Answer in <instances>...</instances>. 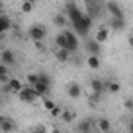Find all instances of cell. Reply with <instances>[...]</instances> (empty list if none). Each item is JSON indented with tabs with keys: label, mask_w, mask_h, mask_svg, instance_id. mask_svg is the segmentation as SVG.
<instances>
[{
	"label": "cell",
	"mask_w": 133,
	"mask_h": 133,
	"mask_svg": "<svg viewBox=\"0 0 133 133\" xmlns=\"http://www.w3.org/2000/svg\"><path fill=\"white\" fill-rule=\"evenodd\" d=\"M19 98H20V101H23V102L31 104V102H34L39 96H37V93H36V90H34L33 87L28 85V87H23V88L19 91Z\"/></svg>",
	"instance_id": "1"
},
{
	"label": "cell",
	"mask_w": 133,
	"mask_h": 133,
	"mask_svg": "<svg viewBox=\"0 0 133 133\" xmlns=\"http://www.w3.org/2000/svg\"><path fill=\"white\" fill-rule=\"evenodd\" d=\"M45 36H46V28H45L43 25H40V23H36V25H33V26L30 28V37L33 39L34 42L43 40Z\"/></svg>",
	"instance_id": "2"
},
{
	"label": "cell",
	"mask_w": 133,
	"mask_h": 133,
	"mask_svg": "<svg viewBox=\"0 0 133 133\" xmlns=\"http://www.w3.org/2000/svg\"><path fill=\"white\" fill-rule=\"evenodd\" d=\"M82 16H84L82 11H81L73 2H68V3H66V19H68L70 22H76V20H79Z\"/></svg>",
	"instance_id": "3"
},
{
	"label": "cell",
	"mask_w": 133,
	"mask_h": 133,
	"mask_svg": "<svg viewBox=\"0 0 133 133\" xmlns=\"http://www.w3.org/2000/svg\"><path fill=\"white\" fill-rule=\"evenodd\" d=\"M105 8H107V11H108L115 19H124V12H122V9L119 8V5H118L116 2L108 0V2L105 3Z\"/></svg>",
	"instance_id": "4"
},
{
	"label": "cell",
	"mask_w": 133,
	"mask_h": 133,
	"mask_svg": "<svg viewBox=\"0 0 133 133\" xmlns=\"http://www.w3.org/2000/svg\"><path fill=\"white\" fill-rule=\"evenodd\" d=\"M66 93H68V96H70L71 99H77V98H81V95H82V88H81V85H79L77 82H71V84L66 87Z\"/></svg>",
	"instance_id": "5"
},
{
	"label": "cell",
	"mask_w": 133,
	"mask_h": 133,
	"mask_svg": "<svg viewBox=\"0 0 133 133\" xmlns=\"http://www.w3.org/2000/svg\"><path fill=\"white\" fill-rule=\"evenodd\" d=\"M71 25H73L74 31L79 34L81 37H87V34H88V31H90V28H87V26L84 25V22H82V17H81L79 20H76V22H71Z\"/></svg>",
	"instance_id": "6"
},
{
	"label": "cell",
	"mask_w": 133,
	"mask_h": 133,
	"mask_svg": "<svg viewBox=\"0 0 133 133\" xmlns=\"http://www.w3.org/2000/svg\"><path fill=\"white\" fill-rule=\"evenodd\" d=\"M64 34H65L66 42H68V50H70V53H71V51H76V50H77V45H79L76 34L73 33V31H65Z\"/></svg>",
	"instance_id": "7"
},
{
	"label": "cell",
	"mask_w": 133,
	"mask_h": 133,
	"mask_svg": "<svg viewBox=\"0 0 133 133\" xmlns=\"http://www.w3.org/2000/svg\"><path fill=\"white\" fill-rule=\"evenodd\" d=\"M0 62L5 64V65H12L16 62V57H14V53L11 50H3L2 54H0Z\"/></svg>",
	"instance_id": "8"
},
{
	"label": "cell",
	"mask_w": 133,
	"mask_h": 133,
	"mask_svg": "<svg viewBox=\"0 0 133 133\" xmlns=\"http://www.w3.org/2000/svg\"><path fill=\"white\" fill-rule=\"evenodd\" d=\"M85 48H87V51H88L91 56H98V54H101V43L96 42V40H87Z\"/></svg>",
	"instance_id": "9"
},
{
	"label": "cell",
	"mask_w": 133,
	"mask_h": 133,
	"mask_svg": "<svg viewBox=\"0 0 133 133\" xmlns=\"http://www.w3.org/2000/svg\"><path fill=\"white\" fill-rule=\"evenodd\" d=\"M91 125H93L91 119H84V121H81V122L77 124L76 130L79 133H90L91 132Z\"/></svg>",
	"instance_id": "10"
},
{
	"label": "cell",
	"mask_w": 133,
	"mask_h": 133,
	"mask_svg": "<svg viewBox=\"0 0 133 133\" xmlns=\"http://www.w3.org/2000/svg\"><path fill=\"white\" fill-rule=\"evenodd\" d=\"M90 87H91V91H95V93H104L105 91V87H104V81H101V79H91L90 81Z\"/></svg>",
	"instance_id": "11"
},
{
	"label": "cell",
	"mask_w": 133,
	"mask_h": 133,
	"mask_svg": "<svg viewBox=\"0 0 133 133\" xmlns=\"http://www.w3.org/2000/svg\"><path fill=\"white\" fill-rule=\"evenodd\" d=\"M14 129H16V124H14L11 119L3 118V121H2V124H0V130L3 133H9V132H12Z\"/></svg>",
	"instance_id": "12"
},
{
	"label": "cell",
	"mask_w": 133,
	"mask_h": 133,
	"mask_svg": "<svg viewBox=\"0 0 133 133\" xmlns=\"http://www.w3.org/2000/svg\"><path fill=\"white\" fill-rule=\"evenodd\" d=\"M110 26H111V30L113 31H122L124 28H125V20L124 19H111V22H110Z\"/></svg>",
	"instance_id": "13"
},
{
	"label": "cell",
	"mask_w": 133,
	"mask_h": 133,
	"mask_svg": "<svg viewBox=\"0 0 133 133\" xmlns=\"http://www.w3.org/2000/svg\"><path fill=\"white\" fill-rule=\"evenodd\" d=\"M33 88L36 90V93H37L39 98L45 96V95L50 91V85H45V84H42V82H37L36 85H33Z\"/></svg>",
	"instance_id": "14"
},
{
	"label": "cell",
	"mask_w": 133,
	"mask_h": 133,
	"mask_svg": "<svg viewBox=\"0 0 133 133\" xmlns=\"http://www.w3.org/2000/svg\"><path fill=\"white\" fill-rule=\"evenodd\" d=\"M104 87H105V91H108V93H118L121 90V85L118 82H113V81H105Z\"/></svg>",
	"instance_id": "15"
},
{
	"label": "cell",
	"mask_w": 133,
	"mask_h": 133,
	"mask_svg": "<svg viewBox=\"0 0 133 133\" xmlns=\"http://www.w3.org/2000/svg\"><path fill=\"white\" fill-rule=\"evenodd\" d=\"M8 30H11V20L6 16H0V36Z\"/></svg>",
	"instance_id": "16"
},
{
	"label": "cell",
	"mask_w": 133,
	"mask_h": 133,
	"mask_svg": "<svg viewBox=\"0 0 133 133\" xmlns=\"http://www.w3.org/2000/svg\"><path fill=\"white\" fill-rule=\"evenodd\" d=\"M54 43H56L59 48H62V50H68V42H66V37H65V34L64 33H61V34L56 36ZM68 51H70V50H68Z\"/></svg>",
	"instance_id": "17"
},
{
	"label": "cell",
	"mask_w": 133,
	"mask_h": 133,
	"mask_svg": "<svg viewBox=\"0 0 133 133\" xmlns=\"http://www.w3.org/2000/svg\"><path fill=\"white\" fill-rule=\"evenodd\" d=\"M107 39H108V30L107 28H104V26H101L99 30H98V33H96V42H99V43H104V42H107Z\"/></svg>",
	"instance_id": "18"
},
{
	"label": "cell",
	"mask_w": 133,
	"mask_h": 133,
	"mask_svg": "<svg viewBox=\"0 0 133 133\" xmlns=\"http://www.w3.org/2000/svg\"><path fill=\"white\" fill-rule=\"evenodd\" d=\"M54 56H56V59H57L59 62H66V61L70 59V51H68V50L59 48V50L54 53Z\"/></svg>",
	"instance_id": "19"
},
{
	"label": "cell",
	"mask_w": 133,
	"mask_h": 133,
	"mask_svg": "<svg viewBox=\"0 0 133 133\" xmlns=\"http://www.w3.org/2000/svg\"><path fill=\"white\" fill-rule=\"evenodd\" d=\"M53 23L56 26H59V28H64L66 25V16H64V14H56L53 17Z\"/></svg>",
	"instance_id": "20"
},
{
	"label": "cell",
	"mask_w": 133,
	"mask_h": 133,
	"mask_svg": "<svg viewBox=\"0 0 133 133\" xmlns=\"http://www.w3.org/2000/svg\"><path fill=\"white\" fill-rule=\"evenodd\" d=\"M9 87L12 88V93H19L22 88H23V85H22V82L19 81V79H16V77H12V79H9Z\"/></svg>",
	"instance_id": "21"
},
{
	"label": "cell",
	"mask_w": 133,
	"mask_h": 133,
	"mask_svg": "<svg viewBox=\"0 0 133 133\" xmlns=\"http://www.w3.org/2000/svg\"><path fill=\"white\" fill-rule=\"evenodd\" d=\"M74 116H76V115H74V111H71V110H68V108H66V110H64V111L61 113V116H59V118H61L64 122L68 124V122H71V121L74 119Z\"/></svg>",
	"instance_id": "22"
},
{
	"label": "cell",
	"mask_w": 133,
	"mask_h": 133,
	"mask_svg": "<svg viewBox=\"0 0 133 133\" xmlns=\"http://www.w3.org/2000/svg\"><path fill=\"white\" fill-rule=\"evenodd\" d=\"M87 64H88V66L91 68V70H98L101 66V61L98 56H90L88 59H87Z\"/></svg>",
	"instance_id": "23"
},
{
	"label": "cell",
	"mask_w": 133,
	"mask_h": 133,
	"mask_svg": "<svg viewBox=\"0 0 133 133\" xmlns=\"http://www.w3.org/2000/svg\"><path fill=\"white\" fill-rule=\"evenodd\" d=\"M98 125H99V130H101V132H104V133L110 132V129H111V124H110V121H108V119H105V118L99 119Z\"/></svg>",
	"instance_id": "24"
},
{
	"label": "cell",
	"mask_w": 133,
	"mask_h": 133,
	"mask_svg": "<svg viewBox=\"0 0 133 133\" xmlns=\"http://www.w3.org/2000/svg\"><path fill=\"white\" fill-rule=\"evenodd\" d=\"M33 8H34V0H25L22 3V12H25V14H30L33 11Z\"/></svg>",
	"instance_id": "25"
},
{
	"label": "cell",
	"mask_w": 133,
	"mask_h": 133,
	"mask_svg": "<svg viewBox=\"0 0 133 133\" xmlns=\"http://www.w3.org/2000/svg\"><path fill=\"white\" fill-rule=\"evenodd\" d=\"M39 82H42V84H45V85H51V76L50 74H46V73H39Z\"/></svg>",
	"instance_id": "26"
},
{
	"label": "cell",
	"mask_w": 133,
	"mask_h": 133,
	"mask_svg": "<svg viewBox=\"0 0 133 133\" xmlns=\"http://www.w3.org/2000/svg\"><path fill=\"white\" fill-rule=\"evenodd\" d=\"M26 81H28V84L33 87V85H36V84L39 82V74H34V73L28 74V76H26Z\"/></svg>",
	"instance_id": "27"
},
{
	"label": "cell",
	"mask_w": 133,
	"mask_h": 133,
	"mask_svg": "<svg viewBox=\"0 0 133 133\" xmlns=\"http://www.w3.org/2000/svg\"><path fill=\"white\" fill-rule=\"evenodd\" d=\"M43 107L50 111V110H53L56 107V104H54V101H51V99H43Z\"/></svg>",
	"instance_id": "28"
},
{
	"label": "cell",
	"mask_w": 133,
	"mask_h": 133,
	"mask_svg": "<svg viewBox=\"0 0 133 133\" xmlns=\"http://www.w3.org/2000/svg\"><path fill=\"white\" fill-rule=\"evenodd\" d=\"M101 96H102L101 93H95V91H93V93L90 95V102H91V104H98L101 101Z\"/></svg>",
	"instance_id": "29"
},
{
	"label": "cell",
	"mask_w": 133,
	"mask_h": 133,
	"mask_svg": "<svg viewBox=\"0 0 133 133\" xmlns=\"http://www.w3.org/2000/svg\"><path fill=\"white\" fill-rule=\"evenodd\" d=\"M50 113H51V116H54V118H59V116H61V113H62V110H61V108L56 105L53 110H50Z\"/></svg>",
	"instance_id": "30"
},
{
	"label": "cell",
	"mask_w": 133,
	"mask_h": 133,
	"mask_svg": "<svg viewBox=\"0 0 133 133\" xmlns=\"http://www.w3.org/2000/svg\"><path fill=\"white\" fill-rule=\"evenodd\" d=\"M124 107L127 110H133V99H125L124 101Z\"/></svg>",
	"instance_id": "31"
},
{
	"label": "cell",
	"mask_w": 133,
	"mask_h": 133,
	"mask_svg": "<svg viewBox=\"0 0 133 133\" xmlns=\"http://www.w3.org/2000/svg\"><path fill=\"white\" fill-rule=\"evenodd\" d=\"M9 79H11V77H9L8 74H0V84H2V85H3V84H8Z\"/></svg>",
	"instance_id": "32"
},
{
	"label": "cell",
	"mask_w": 133,
	"mask_h": 133,
	"mask_svg": "<svg viewBox=\"0 0 133 133\" xmlns=\"http://www.w3.org/2000/svg\"><path fill=\"white\" fill-rule=\"evenodd\" d=\"M2 91H5V93H12V88L9 87V84H3V85H2Z\"/></svg>",
	"instance_id": "33"
},
{
	"label": "cell",
	"mask_w": 133,
	"mask_h": 133,
	"mask_svg": "<svg viewBox=\"0 0 133 133\" xmlns=\"http://www.w3.org/2000/svg\"><path fill=\"white\" fill-rule=\"evenodd\" d=\"M0 74H8V66L0 62Z\"/></svg>",
	"instance_id": "34"
},
{
	"label": "cell",
	"mask_w": 133,
	"mask_h": 133,
	"mask_svg": "<svg viewBox=\"0 0 133 133\" xmlns=\"http://www.w3.org/2000/svg\"><path fill=\"white\" fill-rule=\"evenodd\" d=\"M33 133H45V127H37Z\"/></svg>",
	"instance_id": "35"
},
{
	"label": "cell",
	"mask_w": 133,
	"mask_h": 133,
	"mask_svg": "<svg viewBox=\"0 0 133 133\" xmlns=\"http://www.w3.org/2000/svg\"><path fill=\"white\" fill-rule=\"evenodd\" d=\"M129 43H130V46H133V36H130V39H129Z\"/></svg>",
	"instance_id": "36"
},
{
	"label": "cell",
	"mask_w": 133,
	"mask_h": 133,
	"mask_svg": "<svg viewBox=\"0 0 133 133\" xmlns=\"http://www.w3.org/2000/svg\"><path fill=\"white\" fill-rule=\"evenodd\" d=\"M129 129H130V133H133V122L130 124V127H129Z\"/></svg>",
	"instance_id": "37"
},
{
	"label": "cell",
	"mask_w": 133,
	"mask_h": 133,
	"mask_svg": "<svg viewBox=\"0 0 133 133\" xmlns=\"http://www.w3.org/2000/svg\"><path fill=\"white\" fill-rule=\"evenodd\" d=\"M2 8H3V2L0 0V9H2Z\"/></svg>",
	"instance_id": "38"
},
{
	"label": "cell",
	"mask_w": 133,
	"mask_h": 133,
	"mask_svg": "<svg viewBox=\"0 0 133 133\" xmlns=\"http://www.w3.org/2000/svg\"><path fill=\"white\" fill-rule=\"evenodd\" d=\"M2 121H3V116H0V124H2Z\"/></svg>",
	"instance_id": "39"
},
{
	"label": "cell",
	"mask_w": 133,
	"mask_h": 133,
	"mask_svg": "<svg viewBox=\"0 0 133 133\" xmlns=\"http://www.w3.org/2000/svg\"><path fill=\"white\" fill-rule=\"evenodd\" d=\"M0 104H2V96H0Z\"/></svg>",
	"instance_id": "40"
},
{
	"label": "cell",
	"mask_w": 133,
	"mask_h": 133,
	"mask_svg": "<svg viewBox=\"0 0 133 133\" xmlns=\"http://www.w3.org/2000/svg\"><path fill=\"white\" fill-rule=\"evenodd\" d=\"M107 133H113V132H107Z\"/></svg>",
	"instance_id": "41"
},
{
	"label": "cell",
	"mask_w": 133,
	"mask_h": 133,
	"mask_svg": "<svg viewBox=\"0 0 133 133\" xmlns=\"http://www.w3.org/2000/svg\"><path fill=\"white\" fill-rule=\"evenodd\" d=\"M66 2H71V0H66Z\"/></svg>",
	"instance_id": "42"
},
{
	"label": "cell",
	"mask_w": 133,
	"mask_h": 133,
	"mask_svg": "<svg viewBox=\"0 0 133 133\" xmlns=\"http://www.w3.org/2000/svg\"><path fill=\"white\" fill-rule=\"evenodd\" d=\"M56 133H59V132H56Z\"/></svg>",
	"instance_id": "43"
},
{
	"label": "cell",
	"mask_w": 133,
	"mask_h": 133,
	"mask_svg": "<svg viewBox=\"0 0 133 133\" xmlns=\"http://www.w3.org/2000/svg\"><path fill=\"white\" fill-rule=\"evenodd\" d=\"M90 133H91V132H90Z\"/></svg>",
	"instance_id": "44"
}]
</instances>
